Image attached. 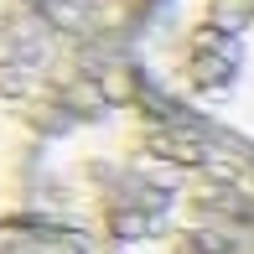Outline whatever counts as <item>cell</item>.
I'll list each match as a JSON object with an SVG mask.
<instances>
[{"instance_id":"obj_2","label":"cell","mask_w":254,"mask_h":254,"mask_svg":"<svg viewBox=\"0 0 254 254\" xmlns=\"http://www.w3.org/2000/svg\"><path fill=\"white\" fill-rule=\"evenodd\" d=\"M67 67V31L37 0H0V218H10L42 161L47 120Z\"/></svg>"},{"instance_id":"obj_1","label":"cell","mask_w":254,"mask_h":254,"mask_svg":"<svg viewBox=\"0 0 254 254\" xmlns=\"http://www.w3.org/2000/svg\"><path fill=\"white\" fill-rule=\"evenodd\" d=\"M130 42L161 99L254 151V0H151Z\"/></svg>"}]
</instances>
